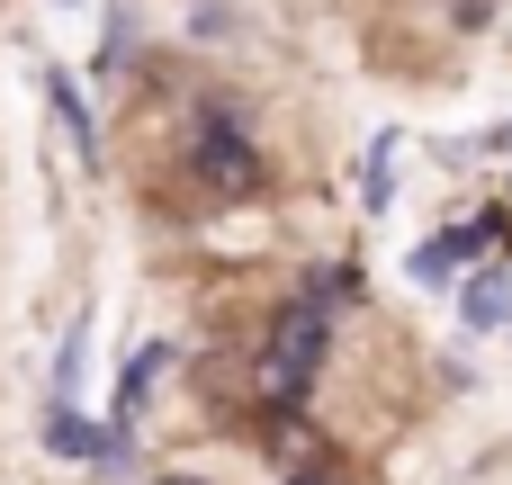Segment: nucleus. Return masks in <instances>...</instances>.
Instances as JSON below:
<instances>
[{
    "label": "nucleus",
    "instance_id": "nucleus-1",
    "mask_svg": "<svg viewBox=\"0 0 512 485\" xmlns=\"http://www.w3.org/2000/svg\"><path fill=\"white\" fill-rule=\"evenodd\" d=\"M324 342H333V315L297 297V306L279 315L270 351H261V396H270V405H297V396H306V378L324 369Z\"/></svg>",
    "mask_w": 512,
    "mask_h": 485
},
{
    "label": "nucleus",
    "instance_id": "nucleus-2",
    "mask_svg": "<svg viewBox=\"0 0 512 485\" xmlns=\"http://www.w3.org/2000/svg\"><path fill=\"white\" fill-rule=\"evenodd\" d=\"M189 162H198V180L225 189V198H252V189H261V144H252L234 117H198V126H189Z\"/></svg>",
    "mask_w": 512,
    "mask_h": 485
},
{
    "label": "nucleus",
    "instance_id": "nucleus-3",
    "mask_svg": "<svg viewBox=\"0 0 512 485\" xmlns=\"http://www.w3.org/2000/svg\"><path fill=\"white\" fill-rule=\"evenodd\" d=\"M45 450H63V459H90V450H108V432H99L81 405H54V414H45Z\"/></svg>",
    "mask_w": 512,
    "mask_h": 485
},
{
    "label": "nucleus",
    "instance_id": "nucleus-4",
    "mask_svg": "<svg viewBox=\"0 0 512 485\" xmlns=\"http://www.w3.org/2000/svg\"><path fill=\"white\" fill-rule=\"evenodd\" d=\"M459 306H468V324H477V333H495V324H504V315H512V288H504V279H495V270H477Z\"/></svg>",
    "mask_w": 512,
    "mask_h": 485
},
{
    "label": "nucleus",
    "instance_id": "nucleus-5",
    "mask_svg": "<svg viewBox=\"0 0 512 485\" xmlns=\"http://www.w3.org/2000/svg\"><path fill=\"white\" fill-rule=\"evenodd\" d=\"M351 297H360V270H351V261L306 270V306H324V315H333V306H351Z\"/></svg>",
    "mask_w": 512,
    "mask_h": 485
},
{
    "label": "nucleus",
    "instance_id": "nucleus-6",
    "mask_svg": "<svg viewBox=\"0 0 512 485\" xmlns=\"http://www.w3.org/2000/svg\"><path fill=\"white\" fill-rule=\"evenodd\" d=\"M459 252H468V234H441V243H423V252H414V279H450V270H459Z\"/></svg>",
    "mask_w": 512,
    "mask_h": 485
},
{
    "label": "nucleus",
    "instance_id": "nucleus-7",
    "mask_svg": "<svg viewBox=\"0 0 512 485\" xmlns=\"http://www.w3.org/2000/svg\"><path fill=\"white\" fill-rule=\"evenodd\" d=\"M54 117H63V126H72V144L90 153V117H81V99H72V81H54Z\"/></svg>",
    "mask_w": 512,
    "mask_h": 485
},
{
    "label": "nucleus",
    "instance_id": "nucleus-8",
    "mask_svg": "<svg viewBox=\"0 0 512 485\" xmlns=\"http://www.w3.org/2000/svg\"><path fill=\"white\" fill-rule=\"evenodd\" d=\"M297 485H324V477H297Z\"/></svg>",
    "mask_w": 512,
    "mask_h": 485
},
{
    "label": "nucleus",
    "instance_id": "nucleus-9",
    "mask_svg": "<svg viewBox=\"0 0 512 485\" xmlns=\"http://www.w3.org/2000/svg\"><path fill=\"white\" fill-rule=\"evenodd\" d=\"M180 485H189V477H180Z\"/></svg>",
    "mask_w": 512,
    "mask_h": 485
}]
</instances>
